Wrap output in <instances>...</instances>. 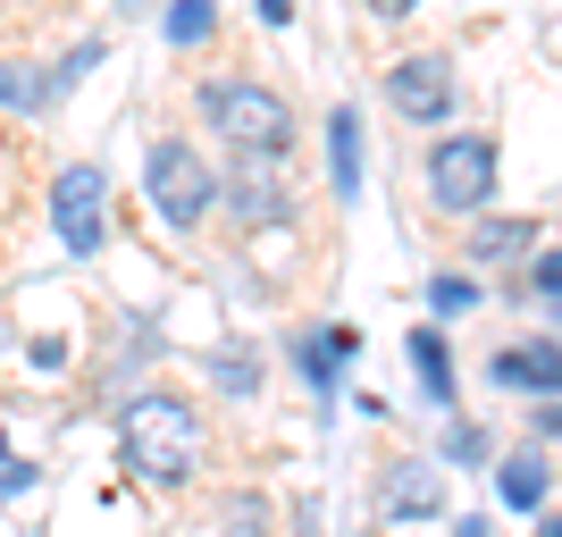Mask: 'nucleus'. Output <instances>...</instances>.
Returning <instances> with one entry per match:
<instances>
[{"label": "nucleus", "instance_id": "obj_11", "mask_svg": "<svg viewBox=\"0 0 562 537\" xmlns=\"http://www.w3.org/2000/svg\"><path fill=\"white\" fill-rule=\"evenodd\" d=\"M227 202H235V219H252V227H260V219H285V211H294V202H285V186H278V177H260V168H244V177H235Z\"/></svg>", "mask_w": 562, "mask_h": 537}, {"label": "nucleus", "instance_id": "obj_17", "mask_svg": "<svg viewBox=\"0 0 562 537\" xmlns=\"http://www.w3.org/2000/svg\"><path fill=\"white\" fill-rule=\"evenodd\" d=\"M470 303H479V278H437L428 286V311H437V320H462Z\"/></svg>", "mask_w": 562, "mask_h": 537}, {"label": "nucleus", "instance_id": "obj_24", "mask_svg": "<svg viewBox=\"0 0 562 537\" xmlns=\"http://www.w3.org/2000/svg\"><path fill=\"white\" fill-rule=\"evenodd\" d=\"M252 9H260L269 25H285V18H294V0H252Z\"/></svg>", "mask_w": 562, "mask_h": 537}, {"label": "nucleus", "instance_id": "obj_4", "mask_svg": "<svg viewBox=\"0 0 562 537\" xmlns=\"http://www.w3.org/2000/svg\"><path fill=\"white\" fill-rule=\"evenodd\" d=\"M143 193H151V211L168 227H193V219L218 202V177L211 160L193 152V143H151V160H143Z\"/></svg>", "mask_w": 562, "mask_h": 537}, {"label": "nucleus", "instance_id": "obj_7", "mask_svg": "<svg viewBox=\"0 0 562 537\" xmlns=\"http://www.w3.org/2000/svg\"><path fill=\"white\" fill-rule=\"evenodd\" d=\"M378 504H386L395 521H428L437 504H446V479H437L428 462H395V479H386V495H378Z\"/></svg>", "mask_w": 562, "mask_h": 537}, {"label": "nucleus", "instance_id": "obj_5", "mask_svg": "<svg viewBox=\"0 0 562 537\" xmlns=\"http://www.w3.org/2000/svg\"><path fill=\"white\" fill-rule=\"evenodd\" d=\"M110 177H101L93 160H76V168H59V186H50V227H59V244H68L76 260L85 253H101V235H110Z\"/></svg>", "mask_w": 562, "mask_h": 537}, {"label": "nucleus", "instance_id": "obj_12", "mask_svg": "<svg viewBox=\"0 0 562 537\" xmlns=\"http://www.w3.org/2000/svg\"><path fill=\"white\" fill-rule=\"evenodd\" d=\"M328 152H336V193H361V110H336L328 118Z\"/></svg>", "mask_w": 562, "mask_h": 537}, {"label": "nucleus", "instance_id": "obj_26", "mask_svg": "<svg viewBox=\"0 0 562 537\" xmlns=\"http://www.w3.org/2000/svg\"><path fill=\"white\" fill-rule=\"evenodd\" d=\"M453 537H495V529H487V521H462V529H453Z\"/></svg>", "mask_w": 562, "mask_h": 537}, {"label": "nucleus", "instance_id": "obj_20", "mask_svg": "<svg viewBox=\"0 0 562 537\" xmlns=\"http://www.w3.org/2000/svg\"><path fill=\"white\" fill-rule=\"evenodd\" d=\"M446 462H487V428L453 421V428H446Z\"/></svg>", "mask_w": 562, "mask_h": 537}, {"label": "nucleus", "instance_id": "obj_3", "mask_svg": "<svg viewBox=\"0 0 562 537\" xmlns=\"http://www.w3.org/2000/svg\"><path fill=\"white\" fill-rule=\"evenodd\" d=\"M428 202L453 219H479L495 202V143L487 135H446L428 152Z\"/></svg>", "mask_w": 562, "mask_h": 537}, {"label": "nucleus", "instance_id": "obj_25", "mask_svg": "<svg viewBox=\"0 0 562 537\" xmlns=\"http://www.w3.org/2000/svg\"><path fill=\"white\" fill-rule=\"evenodd\" d=\"M378 18H403V9H420V0H370Z\"/></svg>", "mask_w": 562, "mask_h": 537}, {"label": "nucleus", "instance_id": "obj_1", "mask_svg": "<svg viewBox=\"0 0 562 537\" xmlns=\"http://www.w3.org/2000/svg\"><path fill=\"white\" fill-rule=\"evenodd\" d=\"M117 445H126V470H143L151 488H177L202 462V421L177 395H135L126 421H117Z\"/></svg>", "mask_w": 562, "mask_h": 537}, {"label": "nucleus", "instance_id": "obj_13", "mask_svg": "<svg viewBox=\"0 0 562 537\" xmlns=\"http://www.w3.org/2000/svg\"><path fill=\"white\" fill-rule=\"evenodd\" d=\"M412 370H420L428 403H453V361H446V336H437V327H420V336H412Z\"/></svg>", "mask_w": 562, "mask_h": 537}, {"label": "nucleus", "instance_id": "obj_22", "mask_svg": "<svg viewBox=\"0 0 562 537\" xmlns=\"http://www.w3.org/2000/svg\"><path fill=\"white\" fill-rule=\"evenodd\" d=\"M211 370H218V387H235V395H244V387H252V361H235V353H218Z\"/></svg>", "mask_w": 562, "mask_h": 537}, {"label": "nucleus", "instance_id": "obj_2", "mask_svg": "<svg viewBox=\"0 0 562 537\" xmlns=\"http://www.w3.org/2000/svg\"><path fill=\"white\" fill-rule=\"evenodd\" d=\"M202 110H211V126L235 143V152H269V160H278L285 143H294V110H285L269 85H244V76H235V85H211Z\"/></svg>", "mask_w": 562, "mask_h": 537}, {"label": "nucleus", "instance_id": "obj_19", "mask_svg": "<svg viewBox=\"0 0 562 537\" xmlns=\"http://www.w3.org/2000/svg\"><path fill=\"white\" fill-rule=\"evenodd\" d=\"M227 537H269V504H260V495H235L227 504Z\"/></svg>", "mask_w": 562, "mask_h": 537}, {"label": "nucleus", "instance_id": "obj_10", "mask_svg": "<svg viewBox=\"0 0 562 537\" xmlns=\"http://www.w3.org/2000/svg\"><path fill=\"white\" fill-rule=\"evenodd\" d=\"M495 488H504L513 513H538L546 504V454H504V462H495Z\"/></svg>", "mask_w": 562, "mask_h": 537}, {"label": "nucleus", "instance_id": "obj_6", "mask_svg": "<svg viewBox=\"0 0 562 537\" xmlns=\"http://www.w3.org/2000/svg\"><path fill=\"white\" fill-rule=\"evenodd\" d=\"M386 93H395V110L403 118H420V126H437V118H453V68L446 59H395L386 68Z\"/></svg>", "mask_w": 562, "mask_h": 537}, {"label": "nucleus", "instance_id": "obj_14", "mask_svg": "<svg viewBox=\"0 0 562 537\" xmlns=\"http://www.w3.org/2000/svg\"><path fill=\"white\" fill-rule=\"evenodd\" d=\"M529 219H487V227L470 235V260H513V253H529Z\"/></svg>", "mask_w": 562, "mask_h": 537}, {"label": "nucleus", "instance_id": "obj_8", "mask_svg": "<svg viewBox=\"0 0 562 537\" xmlns=\"http://www.w3.org/2000/svg\"><path fill=\"white\" fill-rule=\"evenodd\" d=\"M495 387H538V403H554V336L529 353H495Z\"/></svg>", "mask_w": 562, "mask_h": 537}, {"label": "nucleus", "instance_id": "obj_18", "mask_svg": "<svg viewBox=\"0 0 562 537\" xmlns=\"http://www.w3.org/2000/svg\"><path fill=\"white\" fill-rule=\"evenodd\" d=\"M0 101H9V110H43V76H25V68H0Z\"/></svg>", "mask_w": 562, "mask_h": 537}, {"label": "nucleus", "instance_id": "obj_16", "mask_svg": "<svg viewBox=\"0 0 562 537\" xmlns=\"http://www.w3.org/2000/svg\"><path fill=\"white\" fill-rule=\"evenodd\" d=\"M211 0H177V9H168V43H211Z\"/></svg>", "mask_w": 562, "mask_h": 537}, {"label": "nucleus", "instance_id": "obj_9", "mask_svg": "<svg viewBox=\"0 0 562 537\" xmlns=\"http://www.w3.org/2000/svg\"><path fill=\"white\" fill-rule=\"evenodd\" d=\"M352 345H361L352 327H311V336H303V370H311V387H319V395L336 387V370L352 361Z\"/></svg>", "mask_w": 562, "mask_h": 537}, {"label": "nucleus", "instance_id": "obj_15", "mask_svg": "<svg viewBox=\"0 0 562 537\" xmlns=\"http://www.w3.org/2000/svg\"><path fill=\"white\" fill-rule=\"evenodd\" d=\"M85 68H101V43H76L59 68H43V93H76V85H85Z\"/></svg>", "mask_w": 562, "mask_h": 537}, {"label": "nucleus", "instance_id": "obj_23", "mask_svg": "<svg viewBox=\"0 0 562 537\" xmlns=\"http://www.w3.org/2000/svg\"><path fill=\"white\" fill-rule=\"evenodd\" d=\"M554 294H562V269H554V253H546V260H538V303L554 311Z\"/></svg>", "mask_w": 562, "mask_h": 537}, {"label": "nucleus", "instance_id": "obj_21", "mask_svg": "<svg viewBox=\"0 0 562 537\" xmlns=\"http://www.w3.org/2000/svg\"><path fill=\"white\" fill-rule=\"evenodd\" d=\"M25 488H34V470H25L18 454H9V445H0V495H25Z\"/></svg>", "mask_w": 562, "mask_h": 537}]
</instances>
